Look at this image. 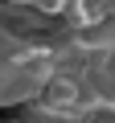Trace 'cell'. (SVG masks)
Masks as SVG:
<instances>
[{"label":"cell","mask_w":115,"mask_h":123,"mask_svg":"<svg viewBox=\"0 0 115 123\" xmlns=\"http://www.w3.org/2000/svg\"><path fill=\"white\" fill-rule=\"evenodd\" d=\"M103 8H107V17H115V0H103Z\"/></svg>","instance_id":"2"},{"label":"cell","mask_w":115,"mask_h":123,"mask_svg":"<svg viewBox=\"0 0 115 123\" xmlns=\"http://www.w3.org/2000/svg\"><path fill=\"white\" fill-rule=\"evenodd\" d=\"M53 70V41H29L21 29H8L0 21V107L37 98Z\"/></svg>","instance_id":"1"}]
</instances>
